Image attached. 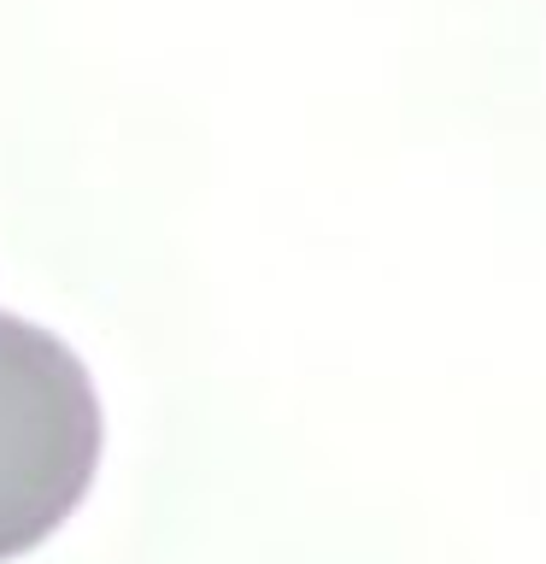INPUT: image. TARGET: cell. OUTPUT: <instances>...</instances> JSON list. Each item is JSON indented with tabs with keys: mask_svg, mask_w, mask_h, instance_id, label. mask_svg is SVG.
I'll return each mask as SVG.
<instances>
[{
	"mask_svg": "<svg viewBox=\"0 0 546 564\" xmlns=\"http://www.w3.org/2000/svg\"><path fill=\"white\" fill-rule=\"evenodd\" d=\"M100 400L83 359L0 312V564L42 546L100 470Z\"/></svg>",
	"mask_w": 546,
	"mask_h": 564,
	"instance_id": "cell-1",
	"label": "cell"
}]
</instances>
